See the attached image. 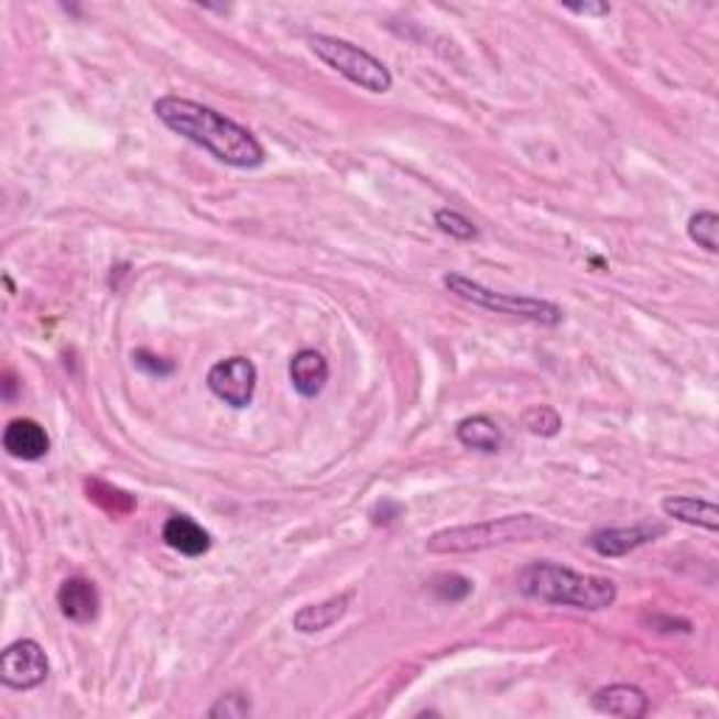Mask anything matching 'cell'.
Masks as SVG:
<instances>
[{
	"label": "cell",
	"mask_w": 719,
	"mask_h": 719,
	"mask_svg": "<svg viewBox=\"0 0 719 719\" xmlns=\"http://www.w3.org/2000/svg\"><path fill=\"white\" fill-rule=\"evenodd\" d=\"M48 669V655L32 639L14 641L0 655V680L14 691H32V688L43 686Z\"/></svg>",
	"instance_id": "obj_6"
},
{
	"label": "cell",
	"mask_w": 719,
	"mask_h": 719,
	"mask_svg": "<svg viewBox=\"0 0 719 719\" xmlns=\"http://www.w3.org/2000/svg\"><path fill=\"white\" fill-rule=\"evenodd\" d=\"M3 450L18 461H40L48 456L51 438L40 422L14 420L3 431Z\"/></svg>",
	"instance_id": "obj_10"
},
{
	"label": "cell",
	"mask_w": 719,
	"mask_h": 719,
	"mask_svg": "<svg viewBox=\"0 0 719 719\" xmlns=\"http://www.w3.org/2000/svg\"><path fill=\"white\" fill-rule=\"evenodd\" d=\"M132 363L150 377H170L172 371H175V363H170V360H163V357L152 355V351L146 349L135 351V355H132Z\"/></svg>",
	"instance_id": "obj_23"
},
{
	"label": "cell",
	"mask_w": 719,
	"mask_h": 719,
	"mask_svg": "<svg viewBox=\"0 0 719 719\" xmlns=\"http://www.w3.org/2000/svg\"><path fill=\"white\" fill-rule=\"evenodd\" d=\"M88 498H94L110 514H127L135 509V501H132L130 494L116 487H107L105 481H88Z\"/></svg>",
	"instance_id": "obj_18"
},
{
	"label": "cell",
	"mask_w": 719,
	"mask_h": 719,
	"mask_svg": "<svg viewBox=\"0 0 719 719\" xmlns=\"http://www.w3.org/2000/svg\"><path fill=\"white\" fill-rule=\"evenodd\" d=\"M163 543L183 557H203L211 548V534L186 514H175L163 523Z\"/></svg>",
	"instance_id": "obj_12"
},
{
	"label": "cell",
	"mask_w": 719,
	"mask_h": 719,
	"mask_svg": "<svg viewBox=\"0 0 719 719\" xmlns=\"http://www.w3.org/2000/svg\"><path fill=\"white\" fill-rule=\"evenodd\" d=\"M557 534V525L537 514H506L498 520H483L472 525H453L442 529L427 540L425 548L431 554H478V551L498 548V545L532 543Z\"/></svg>",
	"instance_id": "obj_3"
},
{
	"label": "cell",
	"mask_w": 719,
	"mask_h": 719,
	"mask_svg": "<svg viewBox=\"0 0 719 719\" xmlns=\"http://www.w3.org/2000/svg\"><path fill=\"white\" fill-rule=\"evenodd\" d=\"M688 239L697 242L702 251H719V217L713 211H697L688 219Z\"/></svg>",
	"instance_id": "obj_17"
},
{
	"label": "cell",
	"mask_w": 719,
	"mask_h": 719,
	"mask_svg": "<svg viewBox=\"0 0 719 719\" xmlns=\"http://www.w3.org/2000/svg\"><path fill=\"white\" fill-rule=\"evenodd\" d=\"M309 48H313V54L320 63L329 65L331 70H338L344 79H349L357 88L369 90V94H389L394 88V76L385 68V63H380L374 54L349 43V40L313 34L309 37Z\"/></svg>",
	"instance_id": "obj_4"
},
{
	"label": "cell",
	"mask_w": 719,
	"mask_h": 719,
	"mask_svg": "<svg viewBox=\"0 0 719 719\" xmlns=\"http://www.w3.org/2000/svg\"><path fill=\"white\" fill-rule=\"evenodd\" d=\"M456 436L464 447L478 453H501L503 447V431L501 425L489 416H467V420L458 422Z\"/></svg>",
	"instance_id": "obj_16"
},
{
	"label": "cell",
	"mask_w": 719,
	"mask_h": 719,
	"mask_svg": "<svg viewBox=\"0 0 719 719\" xmlns=\"http://www.w3.org/2000/svg\"><path fill=\"white\" fill-rule=\"evenodd\" d=\"M351 593L331 596V599L320 601V604H307L301 607L298 613L293 615V627L304 635H313V632L329 630L331 624H338L346 613H349Z\"/></svg>",
	"instance_id": "obj_15"
},
{
	"label": "cell",
	"mask_w": 719,
	"mask_h": 719,
	"mask_svg": "<svg viewBox=\"0 0 719 719\" xmlns=\"http://www.w3.org/2000/svg\"><path fill=\"white\" fill-rule=\"evenodd\" d=\"M253 706L244 695H226L219 697L211 708H208V717L211 719H244L251 717Z\"/></svg>",
	"instance_id": "obj_22"
},
{
	"label": "cell",
	"mask_w": 719,
	"mask_h": 719,
	"mask_svg": "<svg viewBox=\"0 0 719 719\" xmlns=\"http://www.w3.org/2000/svg\"><path fill=\"white\" fill-rule=\"evenodd\" d=\"M57 604L59 613L68 621H76V624H90L96 621L101 610V596L96 590V585L85 576H70L59 585L57 590Z\"/></svg>",
	"instance_id": "obj_9"
},
{
	"label": "cell",
	"mask_w": 719,
	"mask_h": 719,
	"mask_svg": "<svg viewBox=\"0 0 719 719\" xmlns=\"http://www.w3.org/2000/svg\"><path fill=\"white\" fill-rule=\"evenodd\" d=\"M402 512H405V509H402V503L389 501V498H385V501H380L374 509H371V523L389 525V523H394V520H400Z\"/></svg>",
	"instance_id": "obj_24"
},
{
	"label": "cell",
	"mask_w": 719,
	"mask_h": 719,
	"mask_svg": "<svg viewBox=\"0 0 719 719\" xmlns=\"http://www.w3.org/2000/svg\"><path fill=\"white\" fill-rule=\"evenodd\" d=\"M593 708L607 717L621 719H641L650 711V697L639 686L630 683H615V686L599 688L593 695Z\"/></svg>",
	"instance_id": "obj_11"
},
{
	"label": "cell",
	"mask_w": 719,
	"mask_h": 719,
	"mask_svg": "<svg viewBox=\"0 0 719 719\" xmlns=\"http://www.w3.org/2000/svg\"><path fill=\"white\" fill-rule=\"evenodd\" d=\"M568 12L585 14V18H604V14H610V3H585V7H568Z\"/></svg>",
	"instance_id": "obj_25"
},
{
	"label": "cell",
	"mask_w": 719,
	"mask_h": 719,
	"mask_svg": "<svg viewBox=\"0 0 719 719\" xmlns=\"http://www.w3.org/2000/svg\"><path fill=\"white\" fill-rule=\"evenodd\" d=\"M436 226L438 231H445L447 237L458 239V242H469L478 237V228L472 226V219H467L464 214L453 211V208H438L436 211Z\"/></svg>",
	"instance_id": "obj_20"
},
{
	"label": "cell",
	"mask_w": 719,
	"mask_h": 719,
	"mask_svg": "<svg viewBox=\"0 0 719 719\" xmlns=\"http://www.w3.org/2000/svg\"><path fill=\"white\" fill-rule=\"evenodd\" d=\"M442 284H445L456 298L469 301V304L489 309V313L512 315V318H523L543 326L563 324V309H559L557 304H551V301L532 298V295L494 293V290L483 287L481 282H472V279H467V275L461 273H447L445 279H442Z\"/></svg>",
	"instance_id": "obj_5"
},
{
	"label": "cell",
	"mask_w": 719,
	"mask_h": 719,
	"mask_svg": "<svg viewBox=\"0 0 719 719\" xmlns=\"http://www.w3.org/2000/svg\"><path fill=\"white\" fill-rule=\"evenodd\" d=\"M523 427L532 433V436L551 438L559 433L563 420H559V413L551 405H534L523 413Z\"/></svg>",
	"instance_id": "obj_19"
},
{
	"label": "cell",
	"mask_w": 719,
	"mask_h": 719,
	"mask_svg": "<svg viewBox=\"0 0 719 719\" xmlns=\"http://www.w3.org/2000/svg\"><path fill=\"white\" fill-rule=\"evenodd\" d=\"M518 590L545 604L576 610H607L619 599V588L604 576H585L557 563H532L518 574Z\"/></svg>",
	"instance_id": "obj_2"
},
{
	"label": "cell",
	"mask_w": 719,
	"mask_h": 719,
	"mask_svg": "<svg viewBox=\"0 0 719 719\" xmlns=\"http://www.w3.org/2000/svg\"><path fill=\"white\" fill-rule=\"evenodd\" d=\"M663 534H666V529L661 523H639L621 525V529H599L590 534L588 543L599 557H624V554L652 543L655 537H663Z\"/></svg>",
	"instance_id": "obj_8"
},
{
	"label": "cell",
	"mask_w": 719,
	"mask_h": 719,
	"mask_svg": "<svg viewBox=\"0 0 719 719\" xmlns=\"http://www.w3.org/2000/svg\"><path fill=\"white\" fill-rule=\"evenodd\" d=\"M431 590L442 601H461L472 593V582L461 574H438L431 582Z\"/></svg>",
	"instance_id": "obj_21"
},
{
	"label": "cell",
	"mask_w": 719,
	"mask_h": 719,
	"mask_svg": "<svg viewBox=\"0 0 719 719\" xmlns=\"http://www.w3.org/2000/svg\"><path fill=\"white\" fill-rule=\"evenodd\" d=\"M152 113L166 130L186 138L200 150L211 152L217 161L237 166V170H259L264 163V146L248 127L237 124L226 113L200 101L181 99V96H161L152 105Z\"/></svg>",
	"instance_id": "obj_1"
},
{
	"label": "cell",
	"mask_w": 719,
	"mask_h": 719,
	"mask_svg": "<svg viewBox=\"0 0 719 719\" xmlns=\"http://www.w3.org/2000/svg\"><path fill=\"white\" fill-rule=\"evenodd\" d=\"M661 509L666 518H675L686 525H697V529H706L711 534L719 532V506L711 501L672 494V498H663Z\"/></svg>",
	"instance_id": "obj_14"
},
{
	"label": "cell",
	"mask_w": 719,
	"mask_h": 719,
	"mask_svg": "<svg viewBox=\"0 0 719 719\" xmlns=\"http://www.w3.org/2000/svg\"><path fill=\"white\" fill-rule=\"evenodd\" d=\"M290 382L304 400H315L329 382V363L315 349H301L290 363Z\"/></svg>",
	"instance_id": "obj_13"
},
{
	"label": "cell",
	"mask_w": 719,
	"mask_h": 719,
	"mask_svg": "<svg viewBox=\"0 0 719 719\" xmlns=\"http://www.w3.org/2000/svg\"><path fill=\"white\" fill-rule=\"evenodd\" d=\"M257 380L259 371L253 366V360L248 357H228V360H219L217 366H211L206 382L208 391H211L217 400H222L231 407H248L253 402V394H257Z\"/></svg>",
	"instance_id": "obj_7"
}]
</instances>
